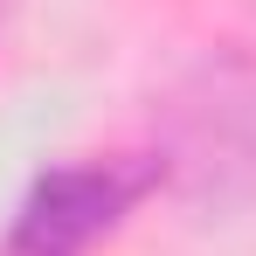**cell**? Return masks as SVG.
<instances>
[{"label": "cell", "mask_w": 256, "mask_h": 256, "mask_svg": "<svg viewBox=\"0 0 256 256\" xmlns=\"http://www.w3.org/2000/svg\"><path fill=\"white\" fill-rule=\"evenodd\" d=\"M146 180H152V166H56V173H42L35 194L21 201L14 250L21 256H76V250H90L146 194Z\"/></svg>", "instance_id": "obj_1"}, {"label": "cell", "mask_w": 256, "mask_h": 256, "mask_svg": "<svg viewBox=\"0 0 256 256\" xmlns=\"http://www.w3.org/2000/svg\"><path fill=\"white\" fill-rule=\"evenodd\" d=\"M0 14H7V0H0Z\"/></svg>", "instance_id": "obj_2"}]
</instances>
